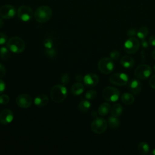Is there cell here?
<instances>
[{"mask_svg": "<svg viewBox=\"0 0 155 155\" xmlns=\"http://www.w3.org/2000/svg\"><path fill=\"white\" fill-rule=\"evenodd\" d=\"M52 16V10L47 5L39 7L34 13V17L36 21L44 23L49 21Z\"/></svg>", "mask_w": 155, "mask_h": 155, "instance_id": "6da1fadb", "label": "cell"}, {"mask_svg": "<svg viewBox=\"0 0 155 155\" xmlns=\"http://www.w3.org/2000/svg\"><path fill=\"white\" fill-rule=\"evenodd\" d=\"M7 47L12 52L16 54L22 53L25 47V44L22 39L15 36L10 38L7 42Z\"/></svg>", "mask_w": 155, "mask_h": 155, "instance_id": "7a4b0ae2", "label": "cell"}, {"mask_svg": "<svg viewBox=\"0 0 155 155\" xmlns=\"http://www.w3.org/2000/svg\"><path fill=\"white\" fill-rule=\"evenodd\" d=\"M50 94L53 101L56 103H60L66 98L67 90L64 85H56L52 87Z\"/></svg>", "mask_w": 155, "mask_h": 155, "instance_id": "3957f363", "label": "cell"}, {"mask_svg": "<svg viewBox=\"0 0 155 155\" xmlns=\"http://www.w3.org/2000/svg\"><path fill=\"white\" fill-rule=\"evenodd\" d=\"M119 96V90L113 87H107L102 91V97L107 102H116Z\"/></svg>", "mask_w": 155, "mask_h": 155, "instance_id": "277c9868", "label": "cell"}, {"mask_svg": "<svg viewBox=\"0 0 155 155\" xmlns=\"http://www.w3.org/2000/svg\"><path fill=\"white\" fill-rule=\"evenodd\" d=\"M107 128V122L102 117H96L91 124V130L96 134H102Z\"/></svg>", "mask_w": 155, "mask_h": 155, "instance_id": "5b68a950", "label": "cell"}, {"mask_svg": "<svg viewBox=\"0 0 155 155\" xmlns=\"http://www.w3.org/2000/svg\"><path fill=\"white\" fill-rule=\"evenodd\" d=\"M99 71L105 74L111 73L114 69V63L113 60L110 58H103L97 64Z\"/></svg>", "mask_w": 155, "mask_h": 155, "instance_id": "8992f818", "label": "cell"}, {"mask_svg": "<svg viewBox=\"0 0 155 155\" xmlns=\"http://www.w3.org/2000/svg\"><path fill=\"white\" fill-rule=\"evenodd\" d=\"M140 45L139 41L135 37H130L124 43V48L128 54H134L139 48Z\"/></svg>", "mask_w": 155, "mask_h": 155, "instance_id": "52a82bcc", "label": "cell"}, {"mask_svg": "<svg viewBox=\"0 0 155 155\" xmlns=\"http://www.w3.org/2000/svg\"><path fill=\"white\" fill-rule=\"evenodd\" d=\"M151 73V68L147 64H141L137 66L134 71L136 77L140 80L147 79L150 77Z\"/></svg>", "mask_w": 155, "mask_h": 155, "instance_id": "ba28073f", "label": "cell"}, {"mask_svg": "<svg viewBox=\"0 0 155 155\" xmlns=\"http://www.w3.org/2000/svg\"><path fill=\"white\" fill-rule=\"evenodd\" d=\"M17 15L21 21L27 22L32 18L33 16V12L31 8L29 6L22 5L18 9Z\"/></svg>", "mask_w": 155, "mask_h": 155, "instance_id": "9c48e42d", "label": "cell"}, {"mask_svg": "<svg viewBox=\"0 0 155 155\" xmlns=\"http://www.w3.org/2000/svg\"><path fill=\"white\" fill-rule=\"evenodd\" d=\"M128 76L124 73H116L113 74L110 77V82L115 85L123 86L128 82Z\"/></svg>", "mask_w": 155, "mask_h": 155, "instance_id": "30bf717a", "label": "cell"}, {"mask_svg": "<svg viewBox=\"0 0 155 155\" xmlns=\"http://www.w3.org/2000/svg\"><path fill=\"white\" fill-rule=\"evenodd\" d=\"M16 13V10L12 5H4L0 8V17L2 19H12L15 17Z\"/></svg>", "mask_w": 155, "mask_h": 155, "instance_id": "8fae6325", "label": "cell"}, {"mask_svg": "<svg viewBox=\"0 0 155 155\" xmlns=\"http://www.w3.org/2000/svg\"><path fill=\"white\" fill-rule=\"evenodd\" d=\"M16 103L19 107L27 108L31 106L32 104V98L29 94H21L17 97Z\"/></svg>", "mask_w": 155, "mask_h": 155, "instance_id": "7c38bea8", "label": "cell"}, {"mask_svg": "<svg viewBox=\"0 0 155 155\" xmlns=\"http://www.w3.org/2000/svg\"><path fill=\"white\" fill-rule=\"evenodd\" d=\"M99 79L98 76L93 73H90L84 76V82L88 87H93L99 82Z\"/></svg>", "mask_w": 155, "mask_h": 155, "instance_id": "4fadbf2b", "label": "cell"}, {"mask_svg": "<svg viewBox=\"0 0 155 155\" xmlns=\"http://www.w3.org/2000/svg\"><path fill=\"white\" fill-rule=\"evenodd\" d=\"M13 113L10 110L5 109L0 113V123L3 125L8 124L13 121Z\"/></svg>", "mask_w": 155, "mask_h": 155, "instance_id": "5bb4252c", "label": "cell"}, {"mask_svg": "<svg viewBox=\"0 0 155 155\" xmlns=\"http://www.w3.org/2000/svg\"><path fill=\"white\" fill-rule=\"evenodd\" d=\"M129 87L131 91L134 94H137L141 91L142 85L139 80L136 79H133L130 82Z\"/></svg>", "mask_w": 155, "mask_h": 155, "instance_id": "9a60e30c", "label": "cell"}, {"mask_svg": "<svg viewBox=\"0 0 155 155\" xmlns=\"http://www.w3.org/2000/svg\"><path fill=\"white\" fill-rule=\"evenodd\" d=\"M48 97L44 94H41L36 96L34 100L35 105L38 107H44L48 103Z\"/></svg>", "mask_w": 155, "mask_h": 155, "instance_id": "2e32d148", "label": "cell"}, {"mask_svg": "<svg viewBox=\"0 0 155 155\" xmlns=\"http://www.w3.org/2000/svg\"><path fill=\"white\" fill-rule=\"evenodd\" d=\"M120 64L124 68H130L134 66V61L129 56H124L120 59Z\"/></svg>", "mask_w": 155, "mask_h": 155, "instance_id": "e0dca14e", "label": "cell"}, {"mask_svg": "<svg viewBox=\"0 0 155 155\" xmlns=\"http://www.w3.org/2000/svg\"><path fill=\"white\" fill-rule=\"evenodd\" d=\"M84 91V86L81 82L74 83L71 88V92L73 94L78 96L81 94Z\"/></svg>", "mask_w": 155, "mask_h": 155, "instance_id": "ac0fdd59", "label": "cell"}, {"mask_svg": "<svg viewBox=\"0 0 155 155\" xmlns=\"http://www.w3.org/2000/svg\"><path fill=\"white\" fill-rule=\"evenodd\" d=\"M111 110V106L108 102L102 103L98 108V113L102 116H106Z\"/></svg>", "mask_w": 155, "mask_h": 155, "instance_id": "d6986e66", "label": "cell"}, {"mask_svg": "<svg viewBox=\"0 0 155 155\" xmlns=\"http://www.w3.org/2000/svg\"><path fill=\"white\" fill-rule=\"evenodd\" d=\"M123 111L122 106L120 104H115L111 108V114L112 116L115 117H119L121 115Z\"/></svg>", "mask_w": 155, "mask_h": 155, "instance_id": "ffe728a7", "label": "cell"}, {"mask_svg": "<svg viewBox=\"0 0 155 155\" xmlns=\"http://www.w3.org/2000/svg\"><path fill=\"white\" fill-rule=\"evenodd\" d=\"M121 101L125 105H131L134 102V97L129 93H124L121 95Z\"/></svg>", "mask_w": 155, "mask_h": 155, "instance_id": "44dd1931", "label": "cell"}, {"mask_svg": "<svg viewBox=\"0 0 155 155\" xmlns=\"http://www.w3.org/2000/svg\"><path fill=\"white\" fill-rule=\"evenodd\" d=\"M139 153L142 155L147 154L150 151L149 145L145 142H141L139 143L137 147Z\"/></svg>", "mask_w": 155, "mask_h": 155, "instance_id": "7402d4cb", "label": "cell"}, {"mask_svg": "<svg viewBox=\"0 0 155 155\" xmlns=\"http://www.w3.org/2000/svg\"><path fill=\"white\" fill-rule=\"evenodd\" d=\"M91 107V103L87 100H82L79 104V109L82 113L87 112Z\"/></svg>", "mask_w": 155, "mask_h": 155, "instance_id": "603a6c76", "label": "cell"}, {"mask_svg": "<svg viewBox=\"0 0 155 155\" xmlns=\"http://www.w3.org/2000/svg\"><path fill=\"white\" fill-rule=\"evenodd\" d=\"M148 34V29L146 27H141L138 29L137 31L136 35L137 36L138 38L141 39H144L147 36Z\"/></svg>", "mask_w": 155, "mask_h": 155, "instance_id": "cb8c5ba5", "label": "cell"}, {"mask_svg": "<svg viewBox=\"0 0 155 155\" xmlns=\"http://www.w3.org/2000/svg\"><path fill=\"white\" fill-rule=\"evenodd\" d=\"M108 124L110 128H116L119 125V120L117 117L115 116H110L108 119Z\"/></svg>", "mask_w": 155, "mask_h": 155, "instance_id": "d4e9b609", "label": "cell"}, {"mask_svg": "<svg viewBox=\"0 0 155 155\" xmlns=\"http://www.w3.org/2000/svg\"><path fill=\"white\" fill-rule=\"evenodd\" d=\"M9 49L5 47H2L0 48V56L3 59H7L10 56Z\"/></svg>", "mask_w": 155, "mask_h": 155, "instance_id": "484cf974", "label": "cell"}, {"mask_svg": "<svg viewBox=\"0 0 155 155\" xmlns=\"http://www.w3.org/2000/svg\"><path fill=\"white\" fill-rule=\"evenodd\" d=\"M97 96V91L95 90H90L85 94V97L87 100H91L94 99Z\"/></svg>", "mask_w": 155, "mask_h": 155, "instance_id": "4316f807", "label": "cell"}, {"mask_svg": "<svg viewBox=\"0 0 155 155\" xmlns=\"http://www.w3.org/2000/svg\"><path fill=\"white\" fill-rule=\"evenodd\" d=\"M53 42L51 39L47 38L45 39L44 41V46L46 49H49L53 48Z\"/></svg>", "mask_w": 155, "mask_h": 155, "instance_id": "83f0119b", "label": "cell"}, {"mask_svg": "<svg viewBox=\"0 0 155 155\" xmlns=\"http://www.w3.org/2000/svg\"><path fill=\"white\" fill-rule=\"evenodd\" d=\"M10 97L7 94H2L0 96V104L5 105L8 103Z\"/></svg>", "mask_w": 155, "mask_h": 155, "instance_id": "f1b7e54d", "label": "cell"}, {"mask_svg": "<svg viewBox=\"0 0 155 155\" xmlns=\"http://www.w3.org/2000/svg\"><path fill=\"white\" fill-rule=\"evenodd\" d=\"M61 81L64 85L67 84L70 81V76L68 73H64L61 77Z\"/></svg>", "mask_w": 155, "mask_h": 155, "instance_id": "f546056e", "label": "cell"}, {"mask_svg": "<svg viewBox=\"0 0 155 155\" xmlns=\"http://www.w3.org/2000/svg\"><path fill=\"white\" fill-rule=\"evenodd\" d=\"M110 56L112 60H117L120 56V53L117 50L113 51L110 53Z\"/></svg>", "mask_w": 155, "mask_h": 155, "instance_id": "4dcf8cb0", "label": "cell"}, {"mask_svg": "<svg viewBox=\"0 0 155 155\" xmlns=\"http://www.w3.org/2000/svg\"><path fill=\"white\" fill-rule=\"evenodd\" d=\"M7 42V36L3 33H0V45H3Z\"/></svg>", "mask_w": 155, "mask_h": 155, "instance_id": "1f68e13d", "label": "cell"}, {"mask_svg": "<svg viewBox=\"0 0 155 155\" xmlns=\"http://www.w3.org/2000/svg\"><path fill=\"white\" fill-rule=\"evenodd\" d=\"M45 51V53L50 58H53L55 55V50L53 48L46 49Z\"/></svg>", "mask_w": 155, "mask_h": 155, "instance_id": "d6a6232c", "label": "cell"}, {"mask_svg": "<svg viewBox=\"0 0 155 155\" xmlns=\"http://www.w3.org/2000/svg\"><path fill=\"white\" fill-rule=\"evenodd\" d=\"M137 33V31L135 28H131L127 31V35L129 37H134Z\"/></svg>", "mask_w": 155, "mask_h": 155, "instance_id": "836d02e7", "label": "cell"}, {"mask_svg": "<svg viewBox=\"0 0 155 155\" xmlns=\"http://www.w3.org/2000/svg\"><path fill=\"white\" fill-rule=\"evenodd\" d=\"M5 67L0 63V78H3L5 75Z\"/></svg>", "mask_w": 155, "mask_h": 155, "instance_id": "e575fe53", "label": "cell"}, {"mask_svg": "<svg viewBox=\"0 0 155 155\" xmlns=\"http://www.w3.org/2000/svg\"><path fill=\"white\" fill-rule=\"evenodd\" d=\"M149 84H150V87L153 88V89H155V74L152 76L150 79V81H149Z\"/></svg>", "mask_w": 155, "mask_h": 155, "instance_id": "d590c367", "label": "cell"}, {"mask_svg": "<svg viewBox=\"0 0 155 155\" xmlns=\"http://www.w3.org/2000/svg\"><path fill=\"white\" fill-rule=\"evenodd\" d=\"M5 89V84L4 81L0 79V94L2 93Z\"/></svg>", "mask_w": 155, "mask_h": 155, "instance_id": "8d00e7d4", "label": "cell"}, {"mask_svg": "<svg viewBox=\"0 0 155 155\" xmlns=\"http://www.w3.org/2000/svg\"><path fill=\"white\" fill-rule=\"evenodd\" d=\"M148 42L151 46H155V35H153L150 37Z\"/></svg>", "mask_w": 155, "mask_h": 155, "instance_id": "74e56055", "label": "cell"}, {"mask_svg": "<svg viewBox=\"0 0 155 155\" xmlns=\"http://www.w3.org/2000/svg\"><path fill=\"white\" fill-rule=\"evenodd\" d=\"M140 44L143 48H147L148 47V44L145 39H141V42H140Z\"/></svg>", "mask_w": 155, "mask_h": 155, "instance_id": "f35d334b", "label": "cell"}, {"mask_svg": "<svg viewBox=\"0 0 155 155\" xmlns=\"http://www.w3.org/2000/svg\"><path fill=\"white\" fill-rule=\"evenodd\" d=\"M76 80L77 81H78V82H81V81H84V77H83L82 75L79 74V75L76 76Z\"/></svg>", "mask_w": 155, "mask_h": 155, "instance_id": "ab89813d", "label": "cell"}, {"mask_svg": "<svg viewBox=\"0 0 155 155\" xmlns=\"http://www.w3.org/2000/svg\"><path fill=\"white\" fill-rule=\"evenodd\" d=\"M91 116L93 117H97V113H96V112L95 111H92L91 112Z\"/></svg>", "mask_w": 155, "mask_h": 155, "instance_id": "60d3db41", "label": "cell"}, {"mask_svg": "<svg viewBox=\"0 0 155 155\" xmlns=\"http://www.w3.org/2000/svg\"><path fill=\"white\" fill-rule=\"evenodd\" d=\"M152 58L155 60V48L152 51Z\"/></svg>", "mask_w": 155, "mask_h": 155, "instance_id": "b9f144b4", "label": "cell"}, {"mask_svg": "<svg viewBox=\"0 0 155 155\" xmlns=\"http://www.w3.org/2000/svg\"><path fill=\"white\" fill-rule=\"evenodd\" d=\"M3 24H4V22H3V21H2L1 19H0V28H1V27H2Z\"/></svg>", "mask_w": 155, "mask_h": 155, "instance_id": "7bdbcfd3", "label": "cell"}, {"mask_svg": "<svg viewBox=\"0 0 155 155\" xmlns=\"http://www.w3.org/2000/svg\"><path fill=\"white\" fill-rule=\"evenodd\" d=\"M151 154H152V155H155V149H154V150L151 152Z\"/></svg>", "mask_w": 155, "mask_h": 155, "instance_id": "ee69618b", "label": "cell"}, {"mask_svg": "<svg viewBox=\"0 0 155 155\" xmlns=\"http://www.w3.org/2000/svg\"><path fill=\"white\" fill-rule=\"evenodd\" d=\"M153 68H154V71H155V65H154V67H153Z\"/></svg>", "mask_w": 155, "mask_h": 155, "instance_id": "f6af8a7d", "label": "cell"}, {"mask_svg": "<svg viewBox=\"0 0 155 155\" xmlns=\"http://www.w3.org/2000/svg\"><path fill=\"white\" fill-rule=\"evenodd\" d=\"M0 58H1V56H0Z\"/></svg>", "mask_w": 155, "mask_h": 155, "instance_id": "bcb514c9", "label": "cell"}]
</instances>
